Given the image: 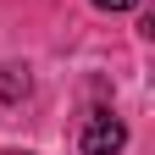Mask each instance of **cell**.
Segmentation results:
<instances>
[{"mask_svg": "<svg viewBox=\"0 0 155 155\" xmlns=\"http://www.w3.org/2000/svg\"><path fill=\"white\" fill-rule=\"evenodd\" d=\"M122 144H127V127H122V116H111V111H94L83 122V139H78L83 155H122Z\"/></svg>", "mask_w": 155, "mask_h": 155, "instance_id": "1", "label": "cell"}, {"mask_svg": "<svg viewBox=\"0 0 155 155\" xmlns=\"http://www.w3.org/2000/svg\"><path fill=\"white\" fill-rule=\"evenodd\" d=\"M94 6H100V11H133L139 0H94Z\"/></svg>", "mask_w": 155, "mask_h": 155, "instance_id": "2", "label": "cell"}]
</instances>
